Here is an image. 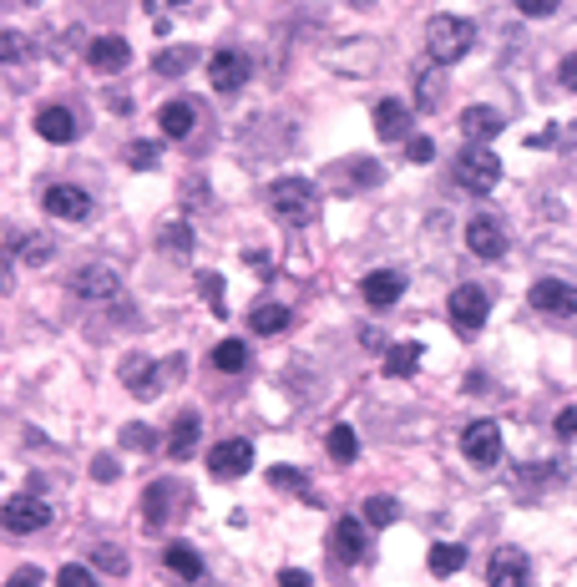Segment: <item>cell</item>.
<instances>
[{
    "mask_svg": "<svg viewBox=\"0 0 577 587\" xmlns=\"http://www.w3.org/2000/svg\"><path fill=\"white\" fill-rule=\"evenodd\" d=\"M269 203H274V213H279L289 228H304V223L314 218V208H319V198H314V188H309L304 178H279V183H269Z\"/></svg>",
    "mask_w": 577,
    "mask_h": 587,
    "instance_id": "1",
    "label": "cell"
},
{
    "mask_svg": "<svg viewBox=\"0 0 577 587\" xmlns=\"http://www.w3.org/2000/svg\"><path fill=\"white\" fill-rule=\"evenodd\" d=\"M456 183L461 188H471V193H491L502 183V157L491 152V147H466L461 157H456Z\"/></svg>",
    "mask_w": 577,
    "mask_h": 587,
    "instance_id": "2",
    "label": "cell"
},
{
    "mask_svg": "<svg viewBox=\"0 0 577 587\" xmlns=\"http://www.w3.org/2000/svg\"><path fill=\"white\" fill-rule=\"evenodd\" d=\"M471 41H476V31H471V21H461V16H436L431 31H426V46H431V56H436L441 66L461 61V56L471 51Z\"/></svg>",
    "mask_w": 577,
    "mask_h": 587,
    "instance_id": "3",
    "label": "cell"
},
{
    "mask_svg": "<svg viewBox=\"0 0 577 587\" xmlns=\"http://www.w3.org/2000/svg\"><path fill=\"white\" fill-rule=\"evenodd\" d=\"M486 314H491V294H486L481 284H461V289L451 294V324H456L461 334L481 329V324H486Z\"/></svg>",
    "mask_w": 577,
    "mask_h": 587,
    "instance_id": "4",
    "label": "cell"
},
{
    "mask_svg": "<svg viewBox=\"0 0 577 587\" xmlns=\"http://www.w3.org/2000/svg\"><path fill=\"white\" fill-rule=\"evenodd\" d=\"M461 451H466L471 466H497V456H502V431H497V421H471L466 436H461Z\"/></svg>",
    "mask_w": 577,
    "mask_h": 587,
    "instance_id": "5",
    "label": "cell"
},
{
    "mask_svg": "<svg viewBox=\"0 0 577 587\" xmlns=\"http://www.w3.org/2000/svg\"><path fill=\"white\" fill-rule=\"evenodd\" d=\"M41 208H46L51 218H61V223H87V218H92V198L81 193V188H71V183H56V188H46Z\"/></svg>",
    "mask_w": 577,
    "mask_h": 587,
    "instance_id": "6",
    "label": "cell"
},
{
    "mask_svg": "<svg viewBox=\"0 0 577 587\" xmlns=\"http://www.w3.org/2000/svg\"><path fill=\"white\" fill-rule=\"evenodd\" d=\"M466 248L476 259H502L507 254V233H502V223L491 218V213H476L471 223H466Z\"/></svg>",
    "mask_w": 577,
    "mask_h": 587,
    "instance_id": "7",
    "label": "cell"
},
{
    "mask_svg": "<svg viewBox=\"0 0 577 587\" xmlns=\"http://www.w3.org/2000/svg\"><path fill=\"white\" fill-rule=\"evenodd\" d=\"M46 522H51V507H46V501H36V496H11V501H6V532H11V537L41 532Z\"/></svg>",
    "mask_w": 577,
    "mask_h": 587,
    "instance_id": "8",
    "label": "cell"
},
{
    "mask_svg": "<svg viewBox=\"0 0 577 587\" xmlns=\"http://www.w3.org/2000/svg\"><path fill=\"white\" fill-rule=\"evenodd\" d=\"M254 466V446L249 441H218L213 451H208V471L218 476V481H233V476H243Z\"/></svg>",
    "mask_w": 577,
    "mask_h": 587,
    "instance_id": "9",
    "label": "cell"
},
{
    "mask_svg": "<svg viewBox=\"0 0 577 587\" xmlns=\"http://www.w3.org/2000/svg\"><path fill=\"white\" fill-rule=\"evenodd\" d=\"M208 81H213V92H243V81H249V56L243 51H218L213 66H208Z\"/></svg>",
    "mask_w": 577,
    "mask_h": 587,
    "instance_id": "10",
    "label": "cell"
},
{
    "mask_svg": "<svg viewBox=\"0 0 577 587\" xmlns=\"http://www.w3.org/2000/svg\"><path fill=\"white\" fill-rule=\"evenodd\" d=\"M178 507H183L178 481H152V486H147V496H142V517H147V527H162Z\"/></svg>",
    "mask_w": 577,
    "mask_h": 587,
    "instance_id": "11",
    "label": "cell"
},
{
    "mask_svg": "<svg viewBox=\"0 0 577 587\" xmlns=\"http://www.w3.org/2000/svg\"><path fill=\"white\" fill-rule=\"evenodd\" d=\"M329 557L335 562H360L365 557V522L340 517L335 527H329Z\"/></svg>",
    "mask_w": 577,
    "mask_h": 587,
    "instance_id": "12",
    "label": "cell"
},
{
    "mask_svg": "<svg viewBox=\"0 0 577 587\" xmlns=\"http://www.w3.org/2000/svg\"><path fill=\"white\" fill-rule=\"evenodd\" d=\"M486 582L491 587H527V557L517 547H497L491 552V567H486Z\"/></svg>",
    "mask_w": 577,
    "mask_h": 587,
    "instance_id": "13",
    "label": "cell"
},
{
    "mask_svg": "<svg viewBox=\"0 0 577 587\" xmlns=\"http://www.w3.org/2000/svg\"><path fill=\"white\" fill-rule=\"evenodd\" d=\"M157 370H162L157 360H147V355H127V360H122V385H127L137 400H152V395L162 390Z\"/></svg>",
    "mask_w": 577,
    "mask_h": 587,
    "instance_id": "14",
    "label": "cell"
},
{
    "mask_svg": "<svg viewBox=\"0 0 577 587\" xmlns=\"http://www.w3.org/2000/svg\"><path fill=\"white\" fill-rule=\"evenodd\" d=\"M532 304H537L542 314H552V319H572V314H577V294H572L567 284H557V279H537V284H532Z\"/></svg>",
    "mask_w": 577,
    "mask_h": 587,
    "instance_id": "15",
    "label": "cell"
},
{
    "mask_svg": "<svg viewBox=\"0 0 577 587\" xmlns=\"http://www.w3.org/2000/svg\"><path fill=\"white\" fill-rule=\"evenodd\" d=\"M87 61H92V71L112 76V71H122V66L132 61V46H127L122 36H97V41L87 46Z\"/></svg>",
    "mask_w": 577,
    "mask_h": 587,
    "instance_id": "16",
    "label": "cell"
},
{
    "mask_svg": "<svg viewBox=\"0 0 577 587\" xmlns=\"http://www.w3.org/2000/svg\"><path fill=\"white\" fill-rule=\"evenodd\" d=\"M360 294H365V304H370V309H390V304L405 294V279H400V274H390V269H375V274H365V279H360Z\"/></svg>",
    "mask_w": 577,
    "mask_h": 587,
    "instance_id": "17",
    "label": "cell"
},
{
    "mask_svg": "<svg viewBox=\"0 0 577 587\" xmlns=\"http://www.w3.org/2000/svg\"><path fill=\"white\" fill-rule=\"evenodd\" d=\"M71 289L81 294V299H117V274L107 269V264H92V269H81L76 279H71Z\"/></svg>",
    "mask_w": 577,
    "mask_h": 587,
    "instance_id": "18",
    "label": "cell"
},
{
    "mask_svg": "<svg viewBox=\"0 0 577 587\" xmlns=\"http://www.w3.org/2000/svg\"><path fill=\"white\" fill-rule=\"evenodd\" d=\"M461 132L471 137V142H491L502 132V112H491V107H466L461 112Z\"/></svg>",
    "mask_w": 577,
    "mask_h": 587,
    "instance_id": "19",
    "label": "cell"
},
{
    "mask_svg": "<svg viewBox=\"0 0 577 587\" xmlns=\"http://www.w3.org/2000/svg\"><path fill=\"white\" fill-rule=\"evenodd\" d=\"M36 132H41L46 142H71V137H76V117H71L66 107H41V112H36Z\"/></svg>",
    "mask_w": 577,
    "mask_h": 587,
    "instance_id": "20",
    "label": "cell"
},
{
    "mask_svg": "<svg viewBox=\"0 0 577 587\" xmlns=\"http://www.w3.org/2000/svg\"><path fill=\"white\" fill-rule=\"evenodd\" d=\"M198 431H203L198 415H178V421H173V436H168V456H173V461H188L193 446H198Z\"/></svg>",
    "mask_w": 577,
    "mask_h": 587,
    "instance_id": "21",
    "label": "cell"
},
{
    "mask_svg": "<svg viewBox=\"0 0 577 587\" xmlns=\"http://www.w3.org/2000/svg\"><path fill=\"white\" fill-rule=\"evenodd\" d=\"M375 132H380L385 142H400V137L410 132V112H405L400 102H380V107H375Z\"/></svg>",
    "mask_w": 577,
    "mask_h": 587,
    "instance_id": "22",
    "label": "cell"
},
{
    "mask_svg": "<svg viewBox=\"0 0 577 587\" xmlns=\"http://www.w3.org/2000/svg\"><path fill=\"white\" fill-rule=\"evenodd\" d=\"M157 127L168 132V137H188V132L198 127V112H193L188 102H168V107L157 112Z\"/></svg>",
    "mask_w": 577,
    "mask_h": 587,
    "instance_id": "23",
    "label": "cell"
},
{
    "mask_svg": "<svg viewBox=\"0 0 577 587\" xmlns=\"http://www.w3.org/2000/svg\"><path fill=\"white\" fill-rule=\"evenodd\" d=\"M416 365H421V345H416V340H410V345H390V350H385V375H395V380L416 375Z\"/></svg>",
    "mask_w": 577,
    "mask_h": 587,
    "instance_id": "24",
    "label": "cell"
},
{
    "mask_svg": "<svg viewBox=\"0 0 577 587\" xmlns=\"http://www.w3.org/2000/svg\"><path fill=\"white\" fill-rule=\"evenodd\" d=\"M162 562H168V572H178V577H203V557L193 552V547H183V542H173L168 552H162Z\"/></svg>",
    "mask_w": 577,
    "mask_h": 587,
    "instance_id": "25",
    "label": "cell"
},
{
    "mask_svg": "<svg viewBox=\"0 0 577 587\" xmlns=\"http://www.w3.org/2000/svg\"><path fill=\"white\" fill-rule=\"evenodd\" d=\"M152 66H157V76H183V71H193V66H198V51H193V46H168Z\"/></svg>",
    "mask_w": 577,
    "mask_h": 587,
    "instance_id": "26",
    "label": "cell"
},
{
    "mask_svg": "<svg viewBox=\"0 0 577 587\" xmlns=\"http://www.w3.org/2000/svg\"><path fill=\"white\" fill-rule=\"evenodd\" d=\"M289 319H294V314H289L284 304H259V309L249 314V329H254V334H279V329H289Z\"/></svg>",
    "mask_w": 577,
    "mask_h": 587,
    "instance_id": "27",
    "label": "cell"
},
{
    "mask_svg": "<svg viewBox=\"0 0 577 587\" xmlns=\"http://www.w3.org/2000/svg\"><path fill=\"white\" fill-rule=\"evenodd\" d=\"M324 446H329V456H335L340 466H350V461L360 456V436H355L350 426H335V431H329V441H324Z\"/></svg>",
    "mask_w": 577,
    "mask_h": 587,
    "instance_id": "28",
    "label": "cell"
},
{
    "mask_svg": "<svg viewBox=\"0 0 577 587\" xmlns=\"http://www.w3.org/2000/svg\"><path fill=\"white\" fill-rule=\"evenodd\" d=\"M461 562H466V547H456V542H436V547H431V572H436V577L461 572Z\"/></svg>",
    "mask_w": 577,
    "mask_h": 587,
    "instance_id": "29",
    "label": "cell"
},
{
    "mask_svg": "<svg viewBox=\"0 0 577 587\" xmlns=\"http://www.w3.org/2000/svg\"><path fill=\"white\" fill-rule=\"evenodd\" d=\"M188 248H193V228H188L183 218L162 228V254H173V259H188Z\"/></svg>",
    "mask_w": 577,
    "mask_h": 587,
    "instance_id": "30",
    "label": "cell"
},
{
    "mask_svg": "<svg viewBox=\"0 0 577 587\" xmlns=\"http://www.w3.org/2000/svg\"><path fill=\"white\" fill-rule=\"evenodd\" d=\"M213 365L228 370V375H233V370H249V345H243V340H223V345L213 350Z\"/></svg>",
    "mask_w": 577,
    "mask_h": 587,
    "instance_id": "31",
    "label": "cell"
},
{
    "mask_svg": "<svg viewBox=\"0 0 577 587\" xmlns=\"http://www.w3.org/2000/svg\"><path fill=\"white\" fill-rule=\"evenodd\" d=\"M11 248L26 259V264H46L51 259V238L46 233H26V238H11Z\"/></svg>",
    "mask_w": 577,
    "mask_h": 587,
    "instance_id": "32",
    "label": "cell"
},
{
    "mask_svg": "<svg viewBox=\"0 0 577 587\" xmlns=\"http://www.w3.org/2000/svg\"><path fill=\"white\" fill-rule=\"evenodd\" d=\"M92 567L107 572V577H122V572H127V552L112 547V542H102V547H92Z\"/></svg>",
    "mask_w": 577,
    "mask_h": 587,
    "instance_id": "33",
    "label": "cell"
},
{
    "mask_svg": "<svg viewBox=\"0 0 577 587\" xmlns=\"http://www.w3.org/2000/svg\"><path fill=\"white\" fill-rule=\"evenodd\" d=\"M395 517H400V507H395L390 496H370V501H365V522H370V527H390Z\"/></svg>",
    "mask_w": 577,
    "mask_h": 587,
    "instance_id": "34",
    "label": "cell"
},
{
    "mask_svg": "<svg viewBox=\"0 0 577 587\" xmlns=\"http://www.w3.org/2000/svg\"><path fill=\"white\" fill-rule=\"evenodd\" d=\"M269 481H274V486H284V491H299L304 501H314V496H309V481H304L294 466H274V471H269Z\"/></svg>",
    "mask_w": 577,
    "mask_h": 587,
    "instance_id": "35",
    "label": "cell"
},
{
    "mask_svg": "<svg viewBox=\"0 0 577 587\" xmlns=\"http://www.w3.org/2000/svg\"><path fill=\"white\" fill-rule=\"evenodd\" d=\"M345 173H350V183H355V188H375V183H380V167H375L370 157H355V162L345 167Z\"/></svg>",
    "mask_w": 577,
    "mask_h": 587,
    "instance_id": "36",
    "label": "cell"
},
{
    "mask_svg": "<svg viewBox=\"0 0 577 587\" xmlns=\"http://www.w3.org/2000/svg\"><path fill=\"white\" fill-rule=\"evenodd\" d=\"M56 587H102L92 567H61L56 572Z\"/></svg>",
    "mask_w": 577,
    "mask_h": 587,
    "instance_id": "37",
    "label": "cell"
},
{
    "mask_svg": "<svg viewBox=\"0 0 577 587\" xmlns=\"http://www.w3.org/2000/svg\"><path fill=\"white\" fill-rule=\"evenodd\" d=\"M122 446L152 451V446H157V431H152V426H127V431H122Z\"/></svg>",
    "mask_w": 577,
    "mask_h": 587,
    "instance_id": "38",
    "label": "cell"
},
{
    "mask_svg": "<svg viewBox=\"0 0 577 587\" xmlns=\"http://www.w3.org/2000/svg\"><path fill=\"white\" fill-rule=\"evenodd\" d=\"M198 284H203V294H208L213 314H223V279H218V274H198Z\"/></svg>",
    "mask_w": 577,
    "mask_h": 587,
    "instance_id": "39",
    "label": "cell"
},
{
    "mask_svg": "<svg viewBox=\"0 0 577 587\" xmlns=\"http://www.w3.org/2000/svg\"><path fill=\"white\" fill-rule=\"evenodd\" d=\"M127 162H132V167H152V162H157V147H152V142H132V147H127Z\"/></svg>",
    "mask_w": 577,
    "mask_h": 587,
    "instance_id": "40",
    "label": "cell"
},
{
    "mask_svg": "<svg viewBox=\"0 0 577 587\" xmlns=\"http://www.w3.org/2000/svg\"><path fill=\"white\" fill-rule=\"evenodd\" d=\"M416 92H421V97H416V102H421V107H426V112H431V107H436V102H441V81H436V76H421V87H416Z\"/></svg>",
    "mask_w": 577,
    "mask_h": 587,
    "instance_id": "41",
    "label": "cell"
},
{
    "mask_svg": "<svg viewBox=\"0 0 577 587\" xmlns=\"http://www.w3.org/2000/svg\"><path fill=\"white\" fill-rule=\"evenodd\" d=\"M557 81H562L567 92H577V51H567V56H562V66H557Z\"/></svg>",
    "mask_w": 577,
    "mask_h": 587,
    "instance_id": "42",
    "label": "cell"
},
{
    "mask_svg": "<svg viewBox=\"0 0 577 587\" xmlns=\"http://www.w3.org/2000/svg\"><path fill=\"white\" fill-rule=\"evenodd\" d=\"M405 152H410V162H431V157H436L431 137H410V147H405Z\"/></svg>",
    "mask_w": 577,
    "mask_h": 587,
    "instance_id": "43",
    "label": "cell"
},
{
    "mask_svg": "<svg viewBox=\"0 0 577 587\" xmlns=\"http://www.w3.org/2000/svg\"><path fill=\"white\" fill-rule=\"evenodd\" d=\"M552 6H557V0H517L522 16H552Z\"/></svg>",
    "mask_w": 577,
    "mask_h": 587,
    "instance_id": "44",
    "label": "cell"
},
{
    "mask_svg": "<svg viewBox=\"0 0 577 587\" xmlns=\"http://www.w3.org/2000/svg\"><path fill=\"white\" fill-rule=\"evenodd\" d=\"M92 476H97V481H117V461H112V456H97V461H92Z\"/></svg>",
    "mask_w": 577,
    "mask_h": 587,
    "instance_id": "45",
    "label": "cell"
},
{
    "mask_svg": "<svg viewBox=\"0 0 577 587\" xmlns=\"http://www.w3.org/2000/svg\"><path fill=\"white\" fill-rule=\"evenodd\" d=\"M6 587H41V572H36V567H21V572H11Z\"/></svg>",
    "mask_w": 577,
    "mask_h": 587,
    "instance_id": "46",
    "label": "cell"
},
{
    "mask_svg": "<svg viewBox=\"0 0 577 587\" xmlns=\"http://www.w3.org/2000/svg\"><path fill=\"white\" fill-rule=\"evenodd\" d=\"M557 431H562V436H567V441H577V405H572V410H562V415H557Z\"/></svg>",
    "mask_w": 577,
    "mask_h": 587,
    "instance_id": "47",
    "label": "cell"
},
{
    "mask_svg": "<svg viewBox=\"0 0 577 587\" xmlns=\"http://www.w3.org/2000/svg\"><path fill=\"white\" fill-rule=\"evenodd\" d=\"M279 587H309V572H299V567H284V572H279Z\"/></svg>",
    "mask_w": 577,
    "mask_h": 587,
    "instance_id": "48",
    "label": "cell"
},
{
    "mask_svg": "<svg viewBox=\"0 0 577 587\" xmlns=\"http://www.w3.org/2000/svg\"><path fill=\"white\" fill-rule=\"evenodd\" d=\"M21 56V36L16 31H6V61H16Z\"/></svg>",
    "mask_w": 577,
    "mask_h": 587,
    "instance_id": "49",
    "label": "cell"
}]
</instances>
